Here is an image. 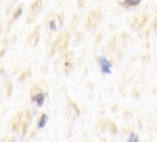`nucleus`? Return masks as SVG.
I'll return each mask as SVG.
<instances>
[{
    "mask_svg": "<svg viewBox=\"0 0 157 142\" xmlns=\"http://www.w3.org/2000/svg\"><path fill=\"white\" fill-rule=\"evenodd\" d=\"M23 118H22V114H17L16 116H15V119H13V121H12V124H11V126H12V129L15 130V131H17V129H20V125H21V120H22Z\"/></svg>",
    "mask_w": 157,
    "mask_h": 142,
    "instance_id": "3",
    "label": "nucleus"
},
{
    "mask_svg": "<svg viewBox=\"0 0 157 142\" xmlns=\"http://www.w3.org/2000/svg\"><path fill=\"white\" fill-rule=\"evenodd\" d=\"M49 28H50L52 31H55V29H56V27H55V21H50V23H49Z\"/></svg>",
    "mask_w": 157,
    "mask_h": 142,
    "instance_id": "8",
    "label": "nucleus"
},
{
    "mask_svg": "<svg viewBox=\"0 0 157 142\" xmlns=\"http://www.w3.org/2000/svg\"><path fill=\"white\" fill-rule=\"evenodd\" d=\"M141 2V0H124V5L130 7V6H136Z\"/></svg>",
    "mask_w": 157,
    "mask_h": 142,
    "instance_id": "5",
    "label": "nucleus"
},
{
    "mask_svg": "<svg viewBox=\"0 0 157 142\" xmlns=\"http://www.w3.org/2000/svg\"><path fill=\"white\" fill-rule=\"evenodd\" d=\"M98 64H99V67H101V71L103 72V73H105V75H109L110 72H112V62L107 59V58H104V56H101L99 59H98Z\"/></svg>",
    "mask_w": 157,
    "mask_h": 142,
    "instance_id": "1",
    "label": "nucleus"
},
{
    "mask_svg": "<svg viewBox=\"0 0 157 142\" xmlns=\"http://www.w3.org/2000/svg\"><path fill=\"white\" fill-rule=\"evenodd\" d=\"M47 121H48V115H47V114H42V115L39 116V119H38L37 127H38V129H43V127L45 126Z\"/></svg>",
    "mask_w": 157,
    "mask_h": 142,
    "instance_id": "4",
    "label": "nucleus"
},
{
    "mask_svg": "<svg viewBox=\"0 0 157 142\" xmlns=\"http://www.w3.org/2000/svg\"><path fill=\"white\" fill-rule=\"evenodd\" d=\"M21 12H22V9H21V7H20V9H17V10H16V13L13 15V20H16L18 16H21Z\"/></svg>",
    "mask_w": 157,
    "mask_h": 142,
    "instance_id": "7",
    "label": "nucleus"
},
{
    "mask_svg": "<svg viewBox=\"0 0 157 142\" xmlns=\"http://www.w3.org/2000/svg\"><path fill=\"white\" fill-rule=\"evenodd\" d=\"M44 99H45V93H43V92H38L32 95V102L36 103L37 106H42L44 103Z\"/></svg>",
    "mask_w": 157,
    "mask_h": 142,
    "instance_id": "2",
    "label": "nucleus"
},
{
    "mask_svg": "<svg viewBox=\"0 0 157 142\" xmlns=\"http://www.w3.org/2000/svg\"><path fill=\"white\" fill-rule=\"evenodd\" d=\"M128 142H140V138H139L137 133L131 132V133L129 135V137H128Z\"/></svg>",
    "mask_w": 157,
    "mask_h": 142,
    "instance_id": "6",
    "label": "nucleus"
}]
</instances>
